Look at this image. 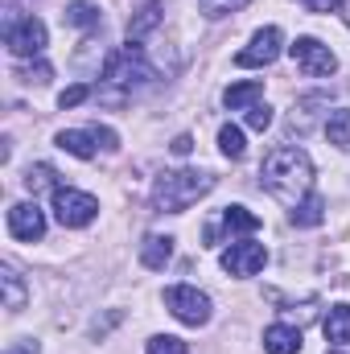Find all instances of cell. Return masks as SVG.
<instances>
[{"mask_svg": "<svg viewBox=\"0 0 350 354\" xmlns=\"http://www.w3.org/2000/svg\"><path fill=\"white\" fill-rule=\"evenodd\" d=\"M260 185L280 202V206H301L309 194H313V161L305 149L297 145H280L264 157L260 165Z\"/></svg>", "mask_w": 350, "mask_h": 354, "instance_id": "1", "label": "cell"}, {"mask_svg": "<svg viewBox=\"0 0 350 354\" xmlns=\"http://www.w3.org/2000/svg\"><path fill=\"white\" fill-rule=\"evenodd\" d=\"M153 79H157V71L145 62L140 46H136V41H128L124 50H116V54L103 62V83H107V87H116V91H103V99H107V103H124L132 91L149 87Z\"/></svg>", "mask_w": 350, "mask_h": 354, "instance_id": "2", "label": "cell"}, {"mask_svg": "<svg viewBox=\"0 0 350 354\" xmlns=\"http://www.w3.org/2000/svg\"><path fill=\"white\" fill-rule=\"evenodd\" d=\"M214 189V174L206 169H174V174H161L153 185V206L165 210V214H181L190 210L198 198H206Z\"/></svg>", "mask_w": 350, "mask_h": 354, "instance_id": "3", "label": "cell"}, {"mask_svg": "<svg viewBox=\"0 0 350 354\" xmlns=\"http://www.w3.org/2000/svg\"><path fill=\"white\" fill-rule=\"evenodd\" d=\"M165 309L174 313L181 326H206L214 305H210V297L198 292L194 284H174V288H165Z\"/></svg>", "mask_w": 350, "mask_h": 354, "instance_id": "4", "label": "cell"}, {"mask_svg": "<svg viewBox=\"0 0 350 354\" xmlns=\"http://www.w3.org/2000/svg\"><path fill=\"white\" fill-rule=\"evenodd\" d=\"M4 46H8L12 58H37L46 50V25L37 17H8Z\"/></svg>", "mask_w": 350, "mask_h": 354, "instance_id": "5", "label": "cell"}, {"mask_svg": "<svg viewBox=\"0 0 350 354\" xmlns=\"http://www.w3.org/2000/svg\"><path fill=\"white\" fill-rule=\"evenodd\" d=\"M288 54H293L297 71H301V75H309V79H330V75L338 71L334 50H330V46H322L317 37H297V41L288 46Z\"/></svg>", "mask_w": 350, "mask_h": 354, "instance_id": "6", "label": "cell"}, {"mask_svg": "<svg viewBox=\"0 0 350 354\" xmlns=\"http://www.w3.org/2000/svg\"><path fill=\"white\" fill-rule=\"evenodd\" d=\"M99 214V202L83 194V189H71V185H58L54 189V218L62 227H87L91 218Z\"/></svg>", "mask_w": 350, "mask_h": 354, "instance_id": "7", "label": "cell"}, {"mask_svg": "<svg viewBox=\"0 0 350 354\" xmlns=\"http://www.w3.org/2000/svg\"><path fill=\"white\" fill-rule=\"evenodd\" d=\"M280 50H284V33L276 25H264V29L252 33V41L235 54V66H272L280 58Z\"/></svg>", "mask_w": 350, "mask_h": 354, "instance_id": "8", "label": "cell"}, {"mask_svg": "<svg viewBox=\"0 0 350 354\" xmlns=\"http://www.w3.org/2000/svg\"><path fill=\"white\" fill-rule=\"evenodd\" d=\"M8 235L21 243H33L46 235V214L37 210V202H17L8 206Z\"/></svg>", "mask_w": 350, "mask_h": 354, "instance_id": "9", "label": "cell"}, {"mask_svg": "<svg viewBox=\"0 0 350 354\" xmlns=\"http://www.w3.org/2000/svg\"><path fill=\"white\" fill-rule=\"evenodd\" d=\"M264 264H268V252H264V243H252V239L231 243L223 252V272H231V276H256Z\"/></svg>", "mask_w": 350, "mask_h": 354, "instance_id": "10", "label": "cell"}, {"mask_svg": "<svg viewBox=\"0 0 350 354\" xmlns=\"http://www.w3.org/2000/svg\"><path fill=\"white\" fill-rule=\"evenodd\" d=\"M161 17H165V4L161 0H149V4H140L132 17H128V41H145L157 25H161Z\"/></svg>", "mask_w": 350, "mask_h": 354, "instance_id": "11", "label": "cell"}, {"mask_svg": "<svg viewBox=\"0 0 350 354\" xmlns=\"http://www.w3.org/2000/svg\"><path fill=\"white\" fill-rule=\"evenodd\" d=\"M264 351L268 354H297L301 351V330L297 326H284V322L268 326L264 330Z\"/></svg>", "mask_w": 350, "mask_h": 354, "instance_id": "12", "label": "cell"}, {"mask_svg": "<svg viewBox=\"0 0 350 354\" xmlns=\"http://www.w3.org/2000/svg\"><path fill=\"white\" fill-rule=\"evenodd\" d=\"M264 95V83L260 79H243V83H231V87L223 91V103L231 107V111H248V107H256Z\"/></svg>", "mask_w": 350, "mask_h": 354, "instance_id": "13", "label": "cell"}, {"mask_svg": "<svg viewBox=\"0 0 350 354\" xmlns=\"http://www.w3.org/2000/svg\"><path fill=\"white\" fill-rule=\"evenodd\" d=\"M169 260H174V239H169V235H149V239L140 243V264L145 268L161 272Z\"/></svg>", "mask_w": 350, "mask_h": 354, "instance_id": "14", "label": "cell"}, {"mask_svg": "<svg viewBox=\"0 0 350 354\" xmlns=\"http://www.w3.org/2000/svg\"><path fill=\"white\" fill-rule=\"evenodd\" d=\"M322 330H326V342H334V346H350V305H334V309L326 313Z\"/></svg>", "mask_w": 350, "mask_h": 354, "instance_id": "15", "label": "cell"}, {"mask_svg": "<svg viewBox=\"0 0 350 354\" xmlns=\"http://www.w3.org/2000/svg\"><path fill=\"white\" fill-rule=\"evenodd\" d=\"M95 145H99L95 132H75V128L71 132H58V149L71 153V157H79V161H91L95 157Z\"/></svg>", "mask_w": 350, "mask_h": 354, "instance_id": "16", "label": "cell"}, {"mask_svg": "<svg viewBox=\"0 0 350 354\" xmlns=\"http://www.w3.org/2000/svg\"><path fill=\"white\" fill-rule=\"evenodd\" d=\"M62 17H66V25H75V29H95V25L103 21V8H99V0H75Z\"/></svg>", "mask_w": 350, "mask_h": 354, "instance_id": "17", "label": "cell"}, {"mask_svg": "<svg viewBox=\"0 0 350 354\" xmlns=\"http://www.w3.org/2000/svg\"><path fill=\"white\" fill-rule=\"evenodd\" d=\"M322 218H326V202H322L317 194H309L301 206L288 210V223H293V227H317Z\"/></svg>", "mask_w": 350, "mask_h": 354, "instance_id": "18", "label": "cell"}, {"mask_svg": "<svg viewBox=\"0 0 350 354\" xmlns=\"http://www.w3.org/2000/svg\"><path fill=\"white\" fill-rule=\"evenodd\" d=\"M223 227L231 235H252V231H260V214H252L248 206H227L223 210Z\"/></svg>", "mask_w": 350, "mask_h": 354, "instance_id": "19", "label": "cell"}, {"mask_svg": "<svg viewBox=\"0 0 350 354\" xmlns=\"http://www.w3.org/2000/svg\"><path fill=\"white\" fill-rule=\"evenodd\" d=\"M0 284H4V309L8 313H21L25 309V284H21V276H17V268H0Z\"/></svg>", "mask_w": 350, "mask_h": 354, "instance_id": "20", "label": "cell"}, {"mask_svg": "<svg viewBox=\"0 0 350 354\" xmlns=\"http://www.w3.org/2000/svg\"><path fill=\"white\" fill-rule=\"evenodd\" d=\"M326 136H330L334 149H350V111L347 107H338V111L326 115Z\"/></svg>", "mask_w": 350, "mask_h": 354, "instance_id": "21", "label": "cell"}, {"mask_svg": "<svg viewBox=\"0 0 350 354\" xmlns=\"http://www.w3.org/2000/svg\"><path fill=\"white\" fill-rule=\"evenodd\" d=\"M219 149H223V157H231V161H239V157L248 153V140H243V128H235V124H223V128H219Z\"/></svg>", "mask_w": 350, "mask_h": 354, "instance_id": "22", "label": "cell"}, {"mask_svg": "<svg viewBox=\"0 0 350 354\" xmlns=\"http://www.w3.org/2000/svg\"><path fill=\"white\" fill-rule=\"evenodd\" d=\"M54 169L50 165H29V174H25V189L29 194H42V189H58V181H54Z\"/></svg>", "mask_w": 350, "mask_h": 354, "instance_id": "23", "label": "cell"}, {"mask_svg": "<svg viewBox=\"0 0 350 354\" xmlns=\"http://www.w3.org/2000/svg\"><path fill=\"white\" fill-rule=\"evenodd\" d=\"M17 79H21V83H29V87H46V83L54 79V66L37 58V62H29V66H21V71H17Z\"/></svg>", "mask_w": 350, "mask_h": 354, "instance_id": "24", "label": "cell"}, {"mask_svg": "<svg viewBox=\"0 0 350 354\" xmlns=\"http://www.w3.org/2000/svg\"><path fill=\"white\" fill-rule=\"evenodd\" d=\"M149 354H190V351H185V342L174 338V334H157V338L149 342Z\"/></svg>", "mask_w": 350, "mask_h": 354, "instance_id": "25", "label": "cell"}, {"mask_svg": "<svg viewBox=\"0 0 350 354\" xmlns=\"http://www.w3.org/2000/svg\"><path fill=\"white\" fill-rule=\"evenodd\" d=\"M248 128H252V132H268V128H272V107H268V103L248 107Z\"/></svg>", "mask_w": 350, "mask_h": 354, "instance_id": "26", "label": "cell"}, {"mask_svg": "<svg viewBox=\"0 0 350 354\" xmlns=\"http://www.w3.org/2000/svg\"><path fill=\"white\" fill-rule=\"evenodd\" d=\"M248 0H202V12L206 17H227V12H239Z\"/></svg>", "mask_w": 350, "mask_h": 354, "instance_id": "27", "label": "cell"}, {"mask_svg": "<svg viewBox=\"0 0 350 354\" xmlns=\"http://www.w3.org/2000/svg\"><path fill=\"white\" fill-rule=\"evenodd\" d=\"M87 95H91V87H87V83H79V87H66V91H62V95H58V103H62V107H79Z\"/></svg>", "mask_w": 350, "mask_h": 354, "instance_id": "28", "label": "cell"}, {"mask_svg": "<svg viewBox=\"0 0 350 354\" xmlns=\"http://www.w3.org/2000/svg\"><path fill=\"white\" fill-rule=\"evenodd\" d=\"M309 12H334V8H342L347 0H301Z\"/></svg>", "mask_w": 350, "mask_h": 354, "instance_id": "29", "label": "cell"}, {"mask_svg": "<svg viewBox=\"0 0 350 354\" xmlns=\"http://www.w3.org/2000/svg\"><path fill=\"white\" fill-rule=\"evenodd\" d=\"M91 132H95V140H99V145H103L107 153H116V149H120V145H116V132H111V128H91Z\"/></svg>", "mask_w": 350, "mask_h": 354, "instance_id": "30", "label": "cell"}, {"mask_svg": "<svg viewBox=\"0 0 350 354\" xmlns=\"http://www.w3.org/2000/svg\"><path fill=\"white\" fill-rule=\"evenodd\" d=\"M169 149H174L177 157H185V153L194 149V140H190V136H177V140H174V145H169Z\"/></svg>", "mask_w": 350, "mask_h": 354, "instance_id": "31", "label": "cell"}, {"mask_svg": "<svg viewBox=\"0 0 350 354\" xmlns=\"http://www.w3.org/2000/svg\"><path fill=\"white\" fill-rule=\"evenodd\" d=\"M17 354H37V342H21V346H17Z\"/></svg>", "mask_w": 350, "mask_h": 354, "instance_id": "32", "label": "cell"}, {"mask_svg": "<svg viewBox=\"0 0 350 354\" xmlns=\"http://www.w3.org/2000/svg\"><path fill=\"white\" fill-rule=\"evenodd\" d=\"M334 354H342V351H334Z\"/></svg>", "mask_w": 350, "mask_h": 354, "instance_id": "33", "label": "cell"}]
</instances>
